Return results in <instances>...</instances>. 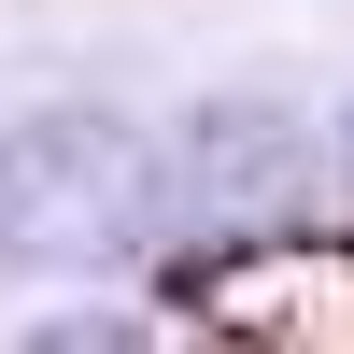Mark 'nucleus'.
<instances>
[{
	"instance_id": "f257e3e1",
	"label": "nucleus",
	"mask_w": 354,
	"mask_h": 354,
	"mask_svg": "<svg viewBox=\"0 0 354 354\" xmlns=\"http://www.w3.org/2000/svg\"><path fill=\"white\" fill-rule=\"evenodd\" d=\"M156 227V156L113 113L0 128V270H113Z\"/></svg>"
},
{
	"instance_id": "f03ea898",
	"label": "nucleus",
	"mask_w": 354,
	"mask_h": 354,
	"mask_svg": "<svg viewBox=\"0 0 354 354\" xmlns=\"http://www.w3.org/2000/svg\"><path fill=\"white\" fill-rule=\"evenodd\" d=\"M185 170L213 185V213H227V227H283V213H298V185H312V156L270 128V113H213V128L185 142Z\"/></svg>"
},
{
	"instance_id": "7ed1b4c3",
	"label": "nucleus",
	"mask_w": 354,
	"mask_h": 354,
	"mask_svg": "<svg viewBox=\"0 0 354 354\" xmlns=\"http://www.w3.org/2000/svg\"><path fill=\"white\" fill-rule=\"evenodd\" d=\"M340 170H354V128H340Z\"/></svg>"
}]
</instances>
